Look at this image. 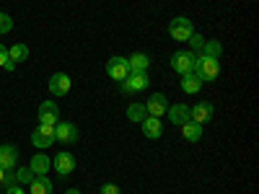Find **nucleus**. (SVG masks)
I'll use <instances>...</instances> for the list:
<instances>
[{"mask_svg": "<svg viewBox=\"0 0 259 194\" xmlns=\"http://www.w3.org/2000/svg\"><path fill=\"white\" fill-rule=\"evenodd\" d=\"M31 142H34V148H50L55 142V127L52 124H39L31 132Z\"/></svg>", "mask_w": 259, "mask_h": 194, "instance_id": "39448f33", "label": "nucleus"}, {"mask_svg": "<svg viewBox=\"0 0 259 194\" xmlns=\"http://www.w3.org/2000/svg\"><path fill=\"white\" fill-rule=\"evenodd\" d=\"M50 91H52V96H65L70 91V78L65 73H55L50 78Z\"/></svg>", "mask_w": 259, "mask_h": 194, "instance_id": "f8f14e48", "label": "nucleus"}, {"mask_svg": "<svg viewBox=\"0 0 259 194\" xmlns=\"http://www.w3.org/2000/svg\"><path fill=\"white\" fill-rule=\"evenodd\" d=\"M6 60H8V50H6L3 44H0V68L6 65Z\"/></svg>", "mask_w": 259, "mask_h": 194, "instance_id": "cd10ccee", "label": "nucleus"}, {"mask_svg": "<svg viewBox=\"0 0 259 194\" xmlns=\"http://www.w3.org/2000/svg\"><path fill=\"white\" fill-rule=\"evenodd\" d=\"M187 41L192 44V52H202V47H205V39H202L200 34H192Z\"/></svg>", "mask_w": 259, "mask_h": 194, "instance_id": "b1692460", "label": "nucleus"}, {"mask_svg": "<svg viewBox=\"0 0 259 194\" xmlns=\"http://www.w3.org/2000/svg\"><path fill=\"white\" fill-rule=\"evenodd\" d=\"M145 117H148L145 104H130V109H127V119L130 122H143Z\"/></svg>", "mask_w": 259, "mask_h": 194, "instance_id": "412c9836", "label": "nucleus"}, {"mask_svg": "<svg viewBox=\"0 0 259 194\" xmlns=\"http://www.w3.org/2000/svg\"><path fill=\"white\" fill-rule=\"evenodd\" d=\"M200 88H202V80L194 75V73L182 75V91H184V93H197Z\"/></svg>", "mask_w": 259, "mask_h": 194, "instance_id": "aec40b11", "label": "nucleus"}, {"mask_svg": "<svg viewBox=\"0 0 259 194\" xmlns=\"http://www.w3.org/2000/svg\"><path fill=\"white\" fill-rule=\"evenodd\" d=\"M29 168H31V174H34V176H41V174H47V171L52 168V158L41 156V153H36V156L31 158Z\"/></svg>", "mask_w": 259, "mask_h": 194, "instance_id": "2eb2a0df", "label": "nucleus"}, {"mask_svg": "<svg viewBox=\"0 0 259 194\" xmlns=\"http://www.w3.org/2000/svg\"><path fill=\"white\" fill-rule=\"evenodd\" d=\"M60 119V109H57V104L55 101H45L39 106V124H57Z\"/></svg>", "mask_w": 259, "mask_h": 194, "instance_id": "6e6552de", "label": "nucleus"}, {"mask_svg": "<svg viewBox=\"0 0 259 194\" xmlns=\"http://www.w3.org/2000/svg\"><path fill=\"white\" fill-rule=\"evenodd\" d=\"M182 132H184V137L189 140V142H197L200 137H202V124H197V122H184L182 124Z\"/></svg>", "mask_w": 259, "mask_h": 194, "instance_id": "6ab92c4d", "label": "nucleus"}, {"mask_svg": "<svg viewBox=\"0 0 259 194\" xmlns=\"http://www.w3.org/2000/svg\"><path fill=\"white\" fill-rule=\"evenodd\" d=\"M168 34H171V39H177V41H187V39L194 34V26H192L189 18L179 16V18H174V21L168 24Z\"/></svg>", "mask_w": 259, "mask_h": 194, "instance_id": "f03ea898", "label": "nucleus"}, {"mask_svg": "<svg viewBox=\"0 0 259 194\" xmlns=\"http://www.w3.org/2000/svg\"><path fill=\"white\" fill-rule=\"evenodd\" d=\"M194 75H197L200 80H215L221 75V60L215 57H205V55H197V60H194Z\"/></svg>", "mask_w": 259, "mask_h": 194, "instance_id": "f257e3e1", "label": "nucleus"}, {"mask_svg": "<svg viewBox=\"0 0 259 194\" xmlns=\"http://www.w3.org/2000/svg\"><path fill=\"white\" fill-rule=\"evenodd\" d=\"M26 57H29V47L26 44H13L8 50V60H13V62H24Z\"/></svg>", "mask_w": 259, "mask_h": 194, "instance_id": "5701e85b", "label": "nucleus"}, {"mask_svg": "<svg viewBox=\"0 0 259 194\" xmlns=\"http://www.w3.org/2000/svg\"><path fill=\"white\" fill-rule=\"evenodd\" d=\"M194 60H197L194 52H174L171 55V68H174L179 75H187V73L194 70Z\"/></svg>", "mask_w": 259, "mask_h": 194, "instance_id": "20e7f679", "label": "nucleus"}, {"mask_svg": "<svg viewBox=\"0 0 259 194\" xmlns=\"http://www.w3.org/2000/svg\"><path fill=\"white\" fill-rule=\"evenodd\" d=\"M29 191L31 194H52V181L41 174V176H34L31 184H29Z\"/></svg>", "mask_w": 259, "mask_h": 194, "instance_id": "a211bd4d", "label": "nucleus"}, {"mask_svg": "<svg viewBox=\"0 0 259 194\" xmlns=\"http://www.w3.org/2000/svg\"><path fill=\"white\" fill-rule=\"evenodd\" d=\"M189 119L197 122V124H207V122L212 119V104L200 101L197 106H192V109H189Z\"/></svg>", "mask_w": 259, "mask_h": 194, "instance_id": "1a4fd4ad", "label": "nucleus"}, {"mask_svg": "<svg viewBox=\"0 0 259 194\" xmlns=\"http://www.w3.org/2000/svg\"><path fill=\"white\" fill-rule=\"evenodd\" d=\"M145 109H148V117H161V114L168 112V101H166L163 93H153V96L148 99Z\"/></svg>", "mask_w": 259, "mask_h": 194, "instance_id": "9d476101", "label": "nucleus"}, {"mask_svg": "<svg viewBox=\"0 0 259 194\" xmlns=\"http://www.w3.org/2000/svg\"><path fill=\"white\" fill-rule=\"evenodd\" d=\"M127 65H130V73H145L150 65V57L143 52H135L133 57H127Z\"/></svg>", "mask_w": 259, "mask_h": 194, "instance_id": "f3484780", "label": "nucleus"}, {"mask_svg": "<svg viewBox=\"0 0 259 194\" xmlns=\"http://www.w3.org/2000/svg\"><path fill=\"white\" fill-rule=\"evenodd\" d=\"M106 73H109V78H114V80L122 83L130 75V65H127L124 57H112L109 62H106Z\"/></svg>", "mask_w": 259, "mask_h": 194, "instance_id": "0eeeda50", "label": "nucleus"}, {"mask_svg": "<svg viewBox=\"0 0 259 194\" xmlns=\"http://www.w3.org/2000/svg\"><path fill=\"white\" fill-rule=\"evenodd\" d=\"M150 85V78L145 75V73H130L124 80H122V91L127 93V96H133V93H138V91H145Z\"/></svg>", "mask_w": 259, "mask_h": 194, "instance_id": "7ed1b4c3", "label": "nucleus"}, {"mask_svg": "<svg viewBox=\"0 0 259 194\" xmlns=\"http://www.w3.org/2000/svg\"><path fill=\"white\" fill-rule=\"evenodd\" d=\"M3 70H8V73H11V70H16V62H13V60H6V65H3Z\"/></svg>", "mask_w": 259, "mask_h": 194, "instance_id": "c756f323", "label": "nucleus"}, {"mask_svg": "<svg viewBox=\"0 0 259 194\" xmlns=\"http://www.w3.org/2000/svg\"><path fill=\"white\" fill-rule=\"evenodd\" d=\"M200 55H205V57H215L218 60L221 55H223V44L221 41H215V39H210V41H205V47H202V52Z\"/></svg>", "mask_w": 259, "mask_h": 194, "instance_id": "4be33fe9", "label": "nucleus"}, {"mask_svg": "<svg viewBox=\"0 0 259 194\" xmlns=\"http://www.w3.org/2000/svg\"><path fill=\"white\" fill-rule=\"evenodd\" d=\"M101 194H122V191H119V186H114V184H104V186H101Z\"/></svg>", "mask_w": 259, "mask_h": 194, "instance_id": "bb28decb", "label": "nucleus"}, {"mask_svg": "<svg viewBox=\"0 0 259 194\" xmlns=\"http://www.w3.org/2000/svg\"><path fill=\"white\" fill-rule=\"evenodd\" d=\"M52 168L57 171L60 176H68V174H73V168H75V158L70 153H57V158H52Z\"/></svg>", "mask_w": 259, "mask_h": 194, "instance_id": "9b49d317", "label": "nucleus"}, {"mask_svg": "<svg viewBox=\"0 0 259 194\" xmlns=\"http://www.w3.org/2000/svg\"><path fill=\"white\" fill-rule=\"evenodd\" d=\"M65 194H80L78 189H68V191H65Z\"/></svg>", "mask_w": 259, "mask_h": 194, "instance_id": "2f4dec72", "label": "nucleus"}, {"mask_svg": "<svg viewBox=\"0 0 259 194\" xmlns=\"http://www.w3.org/2000/svg\"><path fill=\"white\" fill-rule=\"evenodd\" d=\"M34 174H31V168H18L16 171V181H24V184H31Z\"/></svg>", "mask_w": 259, "mask_h": 194, "instance_id": "393cba45", "label": "nucleus"}, {"mask_svg": "<svg viewBox=\"0 0 259 194\" xmlns=\"http://www.w3.org/2000/svg\"><path fill=\"white\" fill-rule=\"evenodd\" d=\"M6 176H8V171H6V168H0V184L6 181Z\"/></svg>", "mask_w": 259, "mask_h": 194, "instance_id": "7c9ffc66", "label": "nucleus"}, {"mask_svg": "<svg viewBox=\"0 0 259 194\" xmlns=\"http://www.w3.org/2000/svg\"><path fill=\"white\" fill-rule=\"evenodd\" d=\"M143 132H145V137H150V140H161V135H163L161 117H145V119H143Z\"/></svg>", "mask_w": 259, "mask_h": 194, "instance_id": "ddd939ff", "label": "nucleus"}, {"mask_svg": "<svg viewBox=\"0 0 259 194\" xmlns=\"http://www.w3.org/2000/svg\"><path fill=\"white\" fill-rule=\"evenodd\" d=\"M6 194H26V191H24V189H21L18 184H16V186H11V189H6Z\"/></svg>", "mask_w": 259, "mask_h": 194, "instance_id": "c85d7f7f", "label": "nucleus"}, {"mask_svg": "<svg viewBox=\"0 0 259 194\" xmlns=\"http://www.w3.org/2000/svg\"><path fill=\"white\" fill-rule=\"evenodd\" d=\"M11 29H13L11 16H8V13H0V34H6V31H11Z\"/></svg>", "mask_w": 259, "mask_h": 194, "instance_id": "a878e982", "label": "nucleus"}, {"mask_svg": "<svg viewBox=\"0 0 259 194\" xmlns=\"http://www.w3.org/2000/svg\"><path fill=\"white\" fill-rule=\"evenodd\" d=\"M16 161H18V150L13 145H0V168H16Z\"/></svg>", "mask_w": 259, "mask_h": 194, "instance_id": "4468645a", "label": "nucleus"}, {"mask_svg": "<svg viewBox=\"0 0 259 194\" xmlns=\"http://www.w3.org/2000/svg\"><path fill=\"white\" fill-rule=\"evenodd\" d=\"M55 140L65 142V145H70L78 140V127L70 124V122H57L55 124Z\"/></svg>", "mask_w": 259, "mask_h": 194, "instance_id": "423d86ee", "label": "nucleus"}, {"mask_svg": "<svg viewBox=\"0 0 259 194\" xmlns=\"http://www.w3.org/2000/svg\"><path fill=\"white\" fill-rule=\"evenodd\" d=\"M168 119L174 122V124H184V122H189V106H184V104H174V106H168Z\"/></svg>", "mask_w": 259, "mask_h": 194, "instance_id": "dca6fc26", "label": "nucleus"}]
</instances>
